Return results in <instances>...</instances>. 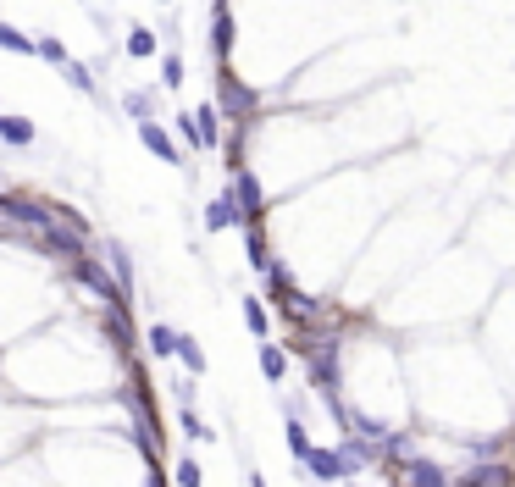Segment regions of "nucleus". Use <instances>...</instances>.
Instances as JSON below:
<instances>
[{"mask_svg":"<svg viewBox=\"0 0 515 487\" xmlns=\"http://www.w3.org/2000/svg\"><path fill=\"white\" fill-rule=\"evenodd\" d=\"M72 283H84V288H89V294H95L106 310H128V294H122V283L106 272V266L89 261V255H84V261H72Z\"/></svg>","mask_w":515,"mask_h":487,"instance_id":"f257e3e1","label":"nucleus"},{"mask_svg":"<svg viewBox=\"0 0 515 487\" xmlns=\"http://www.w3.org/2000/svg\"><path fill=\"white\" fill-rule=\"evenodd\" d=\"M0 211L12 216L17 227L39 233V238H45L50 227H56V211H50V205H39V200H28V194H6V200H0Z\"/></svg>","mask_w":515,"mask_h":487,"instance_id":"f03ea898","label":"nucleus"},{"mask_svg":"<svg viewBox=\"0 0 515 487\" xmlns=\"http://www.w3.org/2000/svg\"><path fill=\"white\" fill-rule=\"evenodd\" d=\"M399 487H455V476H449L438 460L416 454V460H399Z\"/></svg>","mask_w":515,"mask_h":487,"instance_id":"7ed1b4c3","label":"nucleus"},{"mask_svg":"<svg viewBox=\"0 0 515 487\" xmlns=\"http://www.w3.org/2000/svg\"><path fill=\"white\" fill-rule=\"evenodd\" d=\"M228 227H244V211H239V194H233V183L216 194L211 205H205V233H228Z\"/></svg>","mask_w":515,"mask_h":487,"instance_id":"20e7f679","label":"nucleus"},{"mask_svg":"<svg viewBox=\"0 0 515 487\" xmlns=\"http://www.w3.org/2000/svg\"><path fill=\"white\" fill-rule=\"evenodd\" d=\"M139 144L150 155H156V161H167V167H183V150H178V139H172L167 128H161V122H139Z\"/></svg>","mask_w":515,"mask_h":487,"instance_id":"39448f33","label":"nucleus"},{"mask_svg":"<svg viewBox=\"0 0 515 487\" xmlns=\"http://www.w3.org/2000/svg\"><path fill=\"white\" fill-rule=\"evenodd\" d=\"M455 487H510V465L504 460H482V465H466L455 476Z\"/></svg>","mask_w":515,"mask_h":487,"instance_id":"423d86ee","label":"nucleus"},{"mask_svg":"<svg viewBox=\"0 0 515 487\" xmlns=\"http://www.w3.org/2000/svg\"><path fill=\"white\" fill-rule=\"evenodd\" d=\"M233 194H239L244 227H255V222H261V211H266V194H261V183H255L250 172H233Z\"/></svg>","mask_w":515,"mask_h":487,"instance_id":"0eeeda50","label":"nucleus"},{"mask_svg":"<svg viewBox=\"0 0 515 487\" xmlns=\"http://www.w3.org/2000/svg\"><path fill=\"white\" fill-rule=\"evenodd\" d=\"M211 45H216V56L228 61V50H233V12H228V0H216V12H211Z\"/></svg>","mask_w":515,"mask_h":487,"instance_id":"6e6552de","label":"nucleus"},{"mask_svg":"<svg viewBox=\"0 0 515 487\" xmlns=\"http://www.w3.org/2000/svg\"><path fill=\"white\" fill-rule=\"evenodd\" d=\"M34 139H39L34 117H0V144H17V150H28Z\"/></svg>","mask_w":515,"mask_h":487,"instance_id":"1a4fd4ad","label":"nucleus"},{"mask_svg":"<svg viewBox=\"0 0 515 487\" xmlns=\"http://www.w3.org/2000/svg\"><path fill=\"white\" fill-rule=\"evenodd\" d=\"M222 111H228V117H250V111H255V89H239L233 78H222Z\"/></svg>","mask_w":515,"mask_h":487,"instance_id":"9d476101","label":"nucleus"},{"mask_svg":"<svg viewBox=\"0 0 515 487\" xmlns=\"http://www.w3.org/2000/svg\"><path fill=\"white\" fill-rule=\"evenodd\" d=\"M122 111H128L133 122H156V89H128V95H122Z\"/></svg>","mask_w":515,"mask_h":487,"instance_id":"9b49d317","label":"nucleus"},{"mask_svg":"<svg viewBox=\"0 0 515 487\" xmlns=\"http://www.w3.org/2000/svg\"><path fill=\"white\" fill-rule=\"evenodd\" d=\"M178 344H183L178 327H167V321H156V327H150V355H156V360H172V355H178Z\"/></svg>","mask_w":515,"mask_h":487,"instance_id":"f8f14e48","label":"nucleus"},{"mask_svg":"<svg viewBox=\"0 0 515 487\" xmlns=\"http://www.w3.org/2000/svg\"><path fill=\"white\" fill-rule=\"evenodd\" d=\"M194 122H200V150L222 144V106H200V111H194Z\"/></svg>","mask_w":515,"mask_h":487,"instance_id":"ddd939ff","label":"nucleus"},{"mask_svg":"<svg viewBox=\"0 0 515 487\" xmlns=\"http://www.w3.org/2000/svg\"><path fill=\"white\" fill-rule=\"evenodd\" d=\"M0 50H6V56H39V39H28L23 28H12V23H0Z\"/></svg>","mask_w":515,"mask_h":487,"instance_id":"4468645a","label":"nucleus"},{"mask_svg":"<svg viewBox=\"0 0 515 487\" xmlns=\"http://www.w3.org/2000/svg\"><path fill=\"white\" fill-rule=\"evenodd\" d=\"M106 250H111V277L122 283V294H133V255H128V244H117V238H111Z\"/></svg>","mask_w":515,"mask_h":487,"instance_id":"2eb2a0df","label":"nucleus"},{"mask_svg":"<svg viewBox=\"0 0 515 487\" xmlns=\"http://www.w3.org/2000/svg\"><path fill=\"white\" fill-rule=\"evenodd\" d=\"M261 377L272 382V388H277V382L288 377V355H283V349H277V344H261Z\"/></svg>","mask_w":515,"mask_h":487,"instance_id":"dca6fc26","label":"nucleus"},{"mask_svg":"<svg viewBox=\"0 0 515 487\" xmlns=\"http://www.w3.org/2000/svg\"><path fill=\"white\" fill-rule=\"evenodd\" d=\"M122 50H128L133 61H150V56L161 50V39L150 34V28H128V45H122Z\"/></svg>","mask_w":515,"mask_h":487,"instance_id":"f3484780","label":"nucleus"},{"mask_svg":"<svg viewBox=\"0 0 515 487\" xmlns=\"http://www.w3.org/2000/svg\"><path fill=\"white\" fill-rule=\"evenodd\" d=\"M244 327H250L255 338L272 333V310H266V299H244Z\"/></svg>","mask_w":515,"mask_h":487,"instance_id":"a211bd4d","label":"nucleus"},{"mask_svg":"<svg viewBox=\"0 0 515 487\" xmlns=\"http://www.w3.org/2000/svg\"><path fill=\"white\" fill-rule=\"evenodd\" d=\"M39 61H50V67H61L67 72L72 67V56H67V45H61L56 34H39Z\"/></svg>","mask_w":515,"mask_h":487,"instance_id":"6ab92c4d","label":"nucleus"},{"mask_svg":"<svg viewBox=\"0 0 515 487\" xmlns=\"http://www.w3.org/2000/svg\"><path fill=\"white\" fill-rule=\"evenodd\" d=\"M183 432H189V438L194 443H211V427H205V416H200V410H194V404H183Z\"/></svg>","mask_w":515,"mask_h":487,"instance_id":"aec40b11","label":"nucleus"},{"mask_svg":"<svg viewBox=\"0 0 515 487\" xmlns=\"http://www.w3.org/2000/svg\"><path fill=\"white\" fill-rule=\"evenodd\" d=\"M172 476H178V487H205V471H200V460H194V454H183Z\"/></svg>","mask_w":515,"mask_h":487,"instance_id":"412c9836","label":"nucleus"},{"mask_svg":"<svg viewBox=\"0 0 515 487\" xmlns=\"http://www.w3.org/2000/svg\"><path fill=\"white\" fill-rule=\"evenodd\" d=\"M178 360H183V366H189V371H194V377H200V371H205V349H200V344H194V338H189V333H183V344H178Z\"/></svg>","mask_w":515,"mask_h":487,"instance_id":"4be33fe9","label":"nucleus"},{"mask_svg":"<svg viewBox=\"0 0 515 487\" xmlns=\"http://www.w3.org/2000/svg\"><path fill=\"white\" fill-rule=\"evenodd\" d=\"M244 250H250V266H261V272L272 266V261H266V238H261V227H250V233H244Z\"/></svg>","mask_w":515,"mask_h":487,"instance_id":"5701e85b","label":"nucleus"},{"mask_svg":"<svg viewBox=\"0 0 515 487\" xmlns=\"http://www.w3.org/2000/svg\"><path fill=\"white\" fill-rule=\"evenodd\" d=\"M161 84H167V89L183 84V56H178V50H172V56H161Z\"/></svg>","mask_w":515,"mask_h":487,"instance_id":"b1692460","label":"nucleus"},{"mask_svg":"<svg viewBox=\"0 0 515 487\" xmlns=\"http://www.w3.org/2000/svg\"><path fill=\"white\" fill-rule=\"evenodd\" d=\"M67 78H72V89H84V95H100V89H95V72H89L84 61H72V67H67Z\"/></svg>","mask_w":515,"mask_h":487,"instance_id":"393cba45","label":"nucleus"},{"mask_svg":"<svg viewBox=\"0 0 515 487\" xmlns=\"http://www.w3.org/2000/svg\"><path fill=\"white\" fill-rule=\"evenodd\" d=\"M172 133H178L183 144H200V122H194L189 111H178V122H172Z\"/></svg>","mask_w":515,"mask_h":487,"instance_id":"a878e982","label":"nucleus"},{"mask_svg":"<svg viewBox=\"0 0 515 487\" xmlns=\"http://www.w3.org/2000/svg\"><path fill=\"white\" fill-rule=\"evenodd\" d=\"M250 487H266V476H261V471H250Z\"/></svg>","mask_w":515,"mask_h":487,"instance_id":"bb28decb","label":"nucleus"},{"mask_svg":"<svg viewBox=\"0 0 515 487\" xmlns=\"http://www.w3.org/2000/svg\"><path fill=\"white\" fill-rule=\"evenodd\" d=\"M161 6H172V0H161Z\"/></svg>","mask_w":515,"mask_h":487,"instance_id":"cd10ccee","label":"nucleus"},{"mask_svg":"<svg viewBox=\"0 0 515 487\" xmlns=\"http://www.w3.org/2000/svg\"><path fill=\"white\" fill-rule=\"evenodd\" d=\"M0 117H6V111H0Z\"/></svg>","mask_w":515,"mask_h":487,"instance_id":"c85d7f7f","label":"nucleus"}]
</instances>
